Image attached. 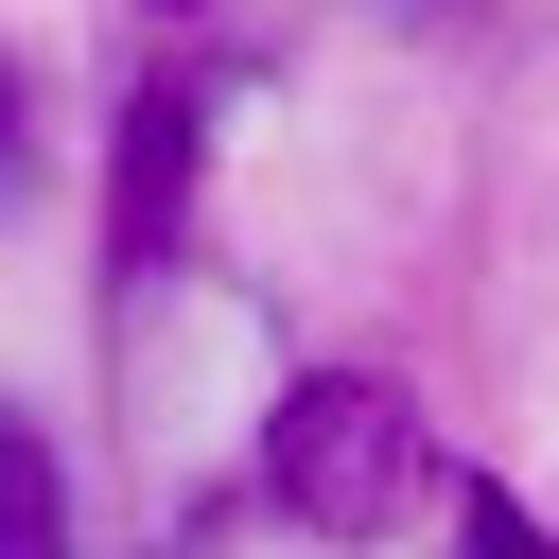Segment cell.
<instances>
[{
    "label": "cell",
    "instance_id": "cell-5",
    "mask_svg": "<svg viewBox=\"0 0 559 559\" xmlns=\"http://www.w3.org/2000/svg\"><path fill=\"white\" fill-rule=\"evenodd\" d=\"M17 140H35V105H17V70H0V175H17Z\"/></svg>",
    "mask_w": 559,
    "mask_h": 559
},
{
    "label": "cell",
    "instance_id": "cell-2",
    "mask_svg": "<svg viewBox=\"0 0 559 559\" xmlns=\"http://www.w3.org/2000/svg\"><path fill=\"white\" fill-rule=\"evenodd\" d=\"M192 122H210V105H192L175 70H157V87L122 105V210H105L122 280H140V262H175V192H192Z\"/></svg>",
    "mask_w": 559,
    "mask_h": 559
},
{
    "label": "cell",
    "instance_id": "cell-1",
    "mask_svg": "<svg viewBox=\"0 0 559 559\" xmlns=\"http://www.w3.org/2000/svg\"><path fill=\"white\" fill-rule=\"evenodd\" d=\"M262 489H280L297 524H332V542H384V524L419 507V402L367 384V367H314V384L262 419Z\"/></svg>",
    "mask_w": 559,
    "mask_h": 559
},
{
    "label": "cell",
    "instance_id": "cell-3",
    "mask_svg": "<svg viewBox=\"0 0 559 559\" xmlns=\"http://www.w3.org/2000/svg\"><path fill=\"white\" fill-rule=\"evenodd\" d=\"M0 559H70V472L17 402H0Z\"/></svg>",
    "mask_w": 559,
    "mask_h": 559
},
{
    "label": "cell",
    "instance_id": "cell-4",
    "mask_svg": "<svg viewBox=\"0 0 559 559\" xmlns=\"http://www.w3.org/2000/svg\"><path fill=\"white\" fill-rule=\"evenodd\" d=\"M472 559H542V524H524V507L489 489V507H472Z\"/></svg>",
    "mask_w": 559,
    "mask_h": 559
}]
</instances>
